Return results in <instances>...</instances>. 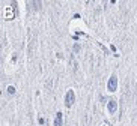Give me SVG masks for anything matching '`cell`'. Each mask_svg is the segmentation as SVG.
<instances>
[{
    "label": "cell",
    "instance_id": "cell-1",
    "mask_svg": "<svg viewBox=\"0 0 137 126\" xmlns=\"http://www.w3.org/2000/svg\"><path fill=\"white\" fill-rule=\"evenodd\" d=\"M116 89H118V77L116 75H112L108 78V81H107V90L110 93H113V92H116Z\"/></svg>",
    "mask_w": 137,
    "mask_h": 126
},
{
    "label": "cell",
    "instance_id": "cell-2",
    "mask_svg": "<svg viewBox=\"0 0 137 126\" xmlns=\"http://www.w3.org/2000/svg\"><path fill=\"white\" fill-rule=\"evenodd\" d=\"M74 102H75V93H74V90H68L65 94V105L69 108V107H72Z\"/></svg>",
    "mask_w": 137,
    "mask_h": 126
},
{
    "label": "cell",
    "instance_id": "cell-3",
    "mask_svg": "<svg viewBox=\"0 0 137 126\" xmlns=\"http://www.w3.org/2000/svg\"><path fill=\"white\" fill-rule=\"evenodd\" d=\"M41 6H42L41 2H27V8H29V11H39Z\"/></svg>",
    "mask_w": 137,
    "mask_h": 126
},
{
    "label": "cell",
    "instance_id": "cell-4",
    "mask_svg": "<svg viewBox=\"0 0 137 126\" xmlns=\"http://www.w3.org/2000/svg\"><path fill=\"white\" fill-rule=\"evenodd\" d=\"M35 44H36V38H35L32 33H29V54H32V53H33Z\"/></svg>",
    "mask_w": 137,
    "mask_h": 126
},
{
    "label": "cell",
    "instance_id": "cell-5",
    "mask_svg": "<svg viewBox=\"0 0 137 126\" xmlns=\"http://www.w3.org/2000/svg\"><path fill=\"white\" fill-rule=\"evenodd\" d=\"M107 110L110 114H115L116 110H118V104H116V101H110L108 104H107Z\"/></svg>",
    "mask_w": 137,
    "mask_h": 126
},
{
    "label": "cell",
    "instance_id": "cell-6",
    "mask_svg": "<svg viewBox=\"0 0 137 126\" xmlns=\"http://www.w3.org/2000/svg\"><path fill=\"white\" fill-rule=\"evenodd\" d=\"M62 122H63L62 113H57V114H56V119H54V126H62Z\"/></svg>",
    "mask_w": 137,
    "mask_h": 126
},
{
    "label": "cell",
    "instance_id": "cell-7",
    "mask_svg": "<svg viewBox=\"0 0 137 126\" xmlns=\"http://www.w3.org/2000/svg\"><path fill=\"white\" fill-rule=\"evenodd\" d=\"M8 93H9V94H14V93H15V89H14L12 86H9V87H8Z\"/></svg>",
    "mask_w": 137,
    "mask_h": 126
}]
</instances>
